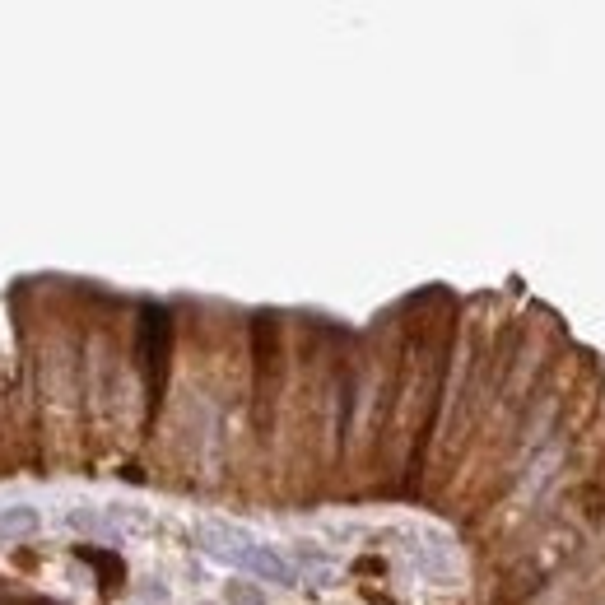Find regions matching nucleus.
Listing matches in <instances>:
<instances>
[{
	"label": "nucleus",
	"mask_w": 605,
	"mask_h": 605,
	"mask_svg": "<svg viewBox=\"0 0 605 605\" xmlns=\"http://www.w3.org/2000/svg\"><path fill=\"white\" fill-rule=\"evenodd\" d=\"M196 540H201V550L210 554V559L233 564V568H242L247 564V554L256 550V540L247 536V531H238V526H229V522H201L196 526Z\"/></svg>",
	"instance_id": "1"
},
{
	"label": "nucleus",
	"mask_w": 605,
	"mask_h": 605,
	"mask_svg": "<svg viewBox=\"0 0 605 605\" xmlns=\"http://www.w3.org/2000/svg\"><path fill=\"white\" fill-rule=\"evenodd\" d=\"M38 508H28V503H14V508H0V545H19V540L38 536Z\"/></svg>",
	"instance_id": "2"
},
{
	"label": "nucleus",
	"mask_w": 605,
	"mask_h": 605,
	"mask_svg": "<svg viewBox=\"0 0 605 605\" xmlns=\"http://www.w3.org/2000/svg\"><path fill=\"white\" fill-rule=\"evenodd\" d=\"M410 564H415L424 578H452V559H447V550L443 545H429V540L410 545Z\"/></svg>",
	"instance_id": "3"
},
{
	"label": "nucleus",
	"mask_w": 605,
	"mask_h": 605,
	"mask_svg": "<svg viewBox=\"0 0 605 605\" xmlns=\"http://www.w3.org/2000/svg\"><path fill=\"white\" fill-rule=\"evenodd\" d=\"M70 526H75V531H84V536H98V540H121V526L112 522V517H103V512L75 508V512H70Z\"/></svg>",
	"instance_id": "4"
},
{
	"label": "nucleus",
	"mask_w": 605,
	"mask_h": 605,
	"mask_svg": "<svg viewBox=\"0 0 605 605\" xmlns=\"http://www.w3.org/2000/svg\"><path fill=\"white\" fill-rule=\"evenodd\" d=\"M224 601H229V605H270L266 592L252 587V582H229V587H224Z\"/></svg>",
	"instance_id": "5"
}]
</instances>
